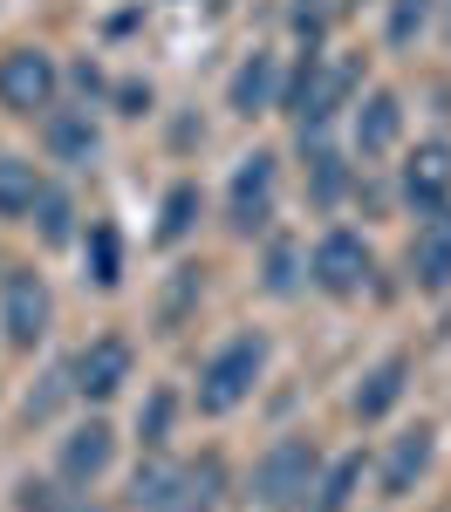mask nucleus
<instances>
[{
    "label": "nucleus",
    "mask_w": 451,
    "mask_h": 512,
    "mask_svg": "<svg viewBox=\"0 0 451 512\" xmlns=\"http://www.w3.org/2000/svg\"><path fill=\"white\" fill-rule=\"evenodd\" d=\"M260 369H267V342H260V335H233L226 349L205 362V376H199V410H205V417L240 410L246 396H253V383H260Z\"/></svg>",
    "instance_id": "nucleus-1"
},
{
    "label": "nucleus",
    "mask_w": 451,
    "mask_h": 512,
    "mask_svg": "<svg viewBox=\"0 0 451 512\" xmlns=\"http://www.w3.org/2000/svg\"><path fill=\"white\" fill-rule=\"evenodd\" d=\"M315 444L308 437H281L260 465H253V506H267V512H294L308 492H315Z\"/></svg>",
    "instance_id": "nucleus-2"
},
{
    "label": "nucleus",
    "mask_w": 451,
    "mask_h": 512,
    "mask_svg": "<svg viewBox=\"0 0 451 512\" xmlns=\"http://www.w3.org/2000/svg\"><path fill=\"white\" fill-rule=\"evenodd\" d=\"M55 55L48 48H7L0 55V110L14 117H48L55 110Z\"/></svg>",
    "instance_id": "nucleus-3"
},
{
    "label": "nucleus",
    "mask_w": 451,
    "mask_h": 512,
    "mask_svg": "<svg viewBox=\"0 0 451 512\" xmlns=\"http://www.w3.org/2000/svg\"><path fill=\"white\" fill-rule=\"evenodd\" d=\"M349 89H356V62H322V55H308L301 76H294V89H287V110L301 117V130H322V123L349 103Z\"/></svg>",
    "instance_id": "nucleus-4"
},
{
    "label": "nucleus",
    "mask_w": 451,
    "mask_h": 512,
    "mask_svg": "<svg viewBox=\"0 0 451 512\" xmlns=\"http://www.w3.org/2000/svg\"><path fill=\"white\" fill-rule=\"evenodd\" d=\"M226 219H233V233H260V226L274 219V158H267V151H253V158L233 171Z\"/></svg>",
    "instance_id": "nucleus-5"
},
{
    "label": "nucleus",
    "mask_w": 451,
    "mask_h": 512,
    "mask_svg": "<svg viewBox=\"0 0 451 512\" xmlns=\"http://www.w3.org/2000/svg\"><path fill=\"white\" fill-rule=\"evenodd\" d=\"M369 280V246L356 233H322V246H315V287L322 294H356Z\"/></svg>",
    "instance_id": "nucleus-6"
},
{
    "label": "nucleus",
    "mask_w": 451,
    "mask_h": 512,
    "mask_svg": "<svg viewBox=\"0 0 451 512\" xmlns=\"http://www.w3.org/2000/svg\"><path fill=\"white\" fill-rule=\"evenodd\" d=\"M0 328L14 349H35L48 335V287L35 274H7V301H0Z\"/></svg>",
    "instance_id": "nucleus-7"
},
{
    "label": "nucleus",
    "mask_w": 451,
    "mask_h": 512,
    "mask_svg": "<svg viewBox=\"0 0 451 512\" xmlns=\"http://www.w3.org/2000/svg\"><path fill=\"white\" fill-rule=\"evenodd\" d=\"M404 198L431 219L451 205V144H417L404 164Z\"/></svg>",
    "instance_id": "nucleus-8"
},
{
    "label": "nucleus",
    "mask_w": 451,
    "mask_h": 512,
    "mask_svg": "<svg viewBox=\"0 0 451 512\" xmlns=\"http://www.w3.org/2000/svg\"><path fill=\"white\" fill-rule=\"evenodd\" d=\"M123 383H130V342H117V335H103V342H89V349L76 355V390L82 396H117Z\"/></svg>",
    "instance_id": "nucleus-9"
},
{
    "label": "nucleus",
    "mask_w": 451,
    "mask_h": 512,
    "mask_svg": "<svg viewBox=\"0 0 451 512\" xmlns=\"http://www.w3.org/2000/svg\"><path fill=\"white\" fill-rule=\"evenodd\" d=\"M410 274H417V287H431V294L451 287V205L417 226V239H410Z\"/></svg>",
    "instance_id": "nucleus-10"
},
{
    "label": "nucleus",
    "mask_w": 451,
    "mask_h": 512,
    "mask_svg": "<svg viewBox=\"0 0 451 512\" xmlns=\"http://www.w3.org/2000/svg\"><path fill=\"white\" fill-rule=\"evenodd\" d=\"M431 451H438V437H431V424H417V431H404L397 444H390V458H383V492H390V499H404V492H417V478L431 472Z\"/></svg>",
    "instance_id": "nucleus-11"
},
{
    "label": "nucleus",
    "mask_w": 451,
    "mask_h": 512,
    "mask_svg": "<svg viewBox=\"0 0 451 512\" xmlns=\"http://www.w3.org/2000/svg\"><path fill=\"white\" fill-rule=\"evenodd\" d=\"M110 451H117L110 424H82V431H69L62 437V478H69V485H96V478L110 472Z\"/></svg>",
    "instance_id": "nucleus-12"
},
{
    "label": "nucleus",
    "mask_w": 451,
    "mask_h": 512,
    "mask_svg": "<svg viewBox=\"0 0 451 512\" xmlns=\"http://www.w3.org/2000/svg\"><path fill=\"white\" fill-rule=\"evenodd\" d=\"M404 383H410V362H404V355L376 362V369L363 376V390H356V417H363V424L390 417V410H397V396H404Z\"/></svg>",
    "instance_id": "nucleus-13"
},
{
    "label": "nucleus",
    "mask_w": 451,
    "mask_h": 512,
    "mask_svg": "<svg viewBox=\"0 0 451 512\" xmlns=\"http://www.w3.org/2000/svg\"><path fill=\"white\" fill-rule=\"evenodd\" d=\"M397 130H404V110H397V96H369L363 110H356V151L363 158H383L390 144H397Z\"/></svg>",
    "instance_id": "nucleus-14"
},
{
    "label": "nucleus",
    "mask_w": 451,
    "mask_h": 512,
    "mask_svg": "<svg viewBox=\"0 0 451 512\" xmlns=\"http://www.w3.org/2000/svg\"><path fill=\"white\" fill-rule=\"evenodd\" d=\"M48 151L55 158H69V164H89L96 158V130H89V117H76V110H48Z\"/></svg>",
    "instance_id": "nucleus-15"
},
{
    "label": "nucleus",
    "mask_w": 451,
    "mask_h": 512,
    "mask_svg": "<svg viewBox=\"0 0 451 512\" xmlns=\"http://www.w3.org/2000/svg\"><path fill=\"white\" fill-rule=\"evenodd\" d=\"M41 198V178L28 158H0V219H28Z\"/></svg>",
    "instance_id": "nucleus-16"
},
{
    "label": "nucleus",
    "mask_w": 451,
    "mask_h": 512,
    "mask_svg": "<svg viewBox=\"0 0 451 512\" xmlns=\"http://www.w3.org/2000/svg\"><path fill=\"white\" fill-rule=\"evenodd\" d=\"M274 103V55H246L240 76H233V110L240 117H260Z\"/></svg>",
    "instance_id": "nucleus-17"
},
{
    "label": "nucleus",
    "mask_w": 451,
    "mask_h": 512,
    "mask_svg": "<svg viewBox=\"0 0 451 512\" xmlns=\"http://www.w3.org/2000/svg\"><path fill=\"white\" fill-rule=\"evenodd\" d=\"M28 219H35L41 246H69V239H76V205H69V192H55V185H41Z\"/></svg>",
    "instance_id": "nucleus-18"
},
{
    "label": "nucleus",
    "mask_w": 451,
    "mask_h": 512,
    "mask_svg": "<svg viewBox=\"0 0 451 512\" xmlns=\"http://www.w3.org/2000/svg\"><path fill=\"white\" fill-rule=\"evenodd\" d=\"M178 478H185V465H137V485H130V499L144 512H171V499H178Z\"/></svg>",
    "instance_id": "nucleus-19"
},
{
    "label": "nucleus",
    "mask_w": 451,
    "mask_h": 512,
    "mask_svg": "<svg viewBox=\"0 0 451 512\" xmlns=\"http://www.w3.org/2000/svg\"><path fill=\"white\" fill-rule=\"evenodd\" d=\"M356 485H363V458H342V465H328V472L315 478V512H349Z\"/></svg>",
    "instance_id": "nucleus-20"
},
{
    "label": "nucleus",
    "mask_w": 451,
    "mask_h": 512,
    "mask_svg": "<svg viewBox=\"0 0 451 512\" xmlns=\"http://www.w3.org/2000/svg\"><path fill=\"white\" fill-rule=\"evenodd\" d=\"M212 492H219V458H199V465H185V478H178L171 512H212Z\"/></svg>",
    "instance_id": "nucleus-21"
},
{
    "label": "nucleus",
    "mask_w": 451,
    "mask_h": 512,
    "mask_svg": "<svg viewBox=\"0 0 451 512\" xmlns=\"http://www.w3.org/2000/svg\"><path fill=\"white\" fill-rule=\"evenodd\" d=\"M192 219H199V192H192V185H171L164 219H158V239H164V246H178V239L192 233Z\"/></svg>",
    "instance_id": "nucleus-22"
},
{
    "label": "nucleus",
    "mask_w": 451,
    "mask_h": 512,
    "mask_svg": "<svg viewBox=\"0 0 451 512\" xmlns=\"http://www.w3.org/2000/svg\"><path fill=\"white\" fill-rule=\"evenodd\" d=\"M294 287H301V246L274 239L267 246V294H294Z\"/></svg>",
    "instance_id": "nucleus-23"
},
{
    "label": "nucleus",
    "mask_w": 451,
    "mask_h": 512,
    "mask_svg": "<svg viewBox=\"0 0 451 512\" xmlns=\"http://www.w3.org/2000/svg\"><path fill=\"white\" fill-rule=\"evenodd\" d=\"M171 410H178V396H171V390H151V396H144V410H137V437H144L151 451L171 437Z\"/></svg>",
    "instance_id": "nucleus-24"
},
{
    "label": "nucleus",
    "mask_w": 451,
    "mask_h": 512,
    "mask_svg": "<svg viewBox=\"0 0 451 512\" xmlns=\"http://www.w3.org/2000/svg\"><path fill=\"white\" fill-rule=\"evenodd\" d=\"M431 21V0H390V48H410Z\"/></svg>",
    "instance_id": "nucleus-25"
},
{
    "label": "nucleus",
    "mask_w": 451,
    "mask_h": 512,
    "mask_svg": "<svg viewBox=\"0 0 451 512\" xmlns=\"http://www.w3.org/2000/svg\"><path fill=\"white\" fill-rule=\"evenodd\" d=\"M21 512H82V499L76 492H55L48 478H28L21 485Z\"/></svg>",
    "instance_id": "nucleus-26"
},
{
    "label": "nucleus",
    "mask_w": 451,
    "mask_h": 512,
    "mask_svg": "<svg viewBox=\"0 0 451 512\" xmlns=\"http://www.w3.org/2000/svg\"><path fill=\"white\" fill-rule=\"evenodd\" d=\"M89 260H96V287H117V280H123V267H117V233H110V226H96V233H89Z\"/></svg>",
    "instance_id": "nucleus-27"
},
{
    "label": "nucleus",
    "mask_w": 451,
    "mask_h": 512,
    "mask_svg": "<svg viewBox=\"0 0 451 512\" xmlns=\"http://www.w3.org/2000/svg\"><path fill=\"white\" fill-rule=\"evenodd\" d=\"M308 171H315V198H322V205H335V198H342V164H335V158L322 151V144H315Z\"/></svg>",
    "instance_id": "nucleus-28"
},
{
    "label": "nucleus",
    "mask_w": 451,
    "mask_h": 512,
    "mask_svg": "<svg viewBox=\"0 0 451 512\" xmlns=\"http://www.w3.org/2000/svg\"><path fill=\"white\" fill-rule=\"evenodd\" d=\"M69 390H76V369H69V376H48V390L28 396V417H55V403H62Z\"/></svg>",
    "instance_id": "nucleus-29"
}]
</instances>
